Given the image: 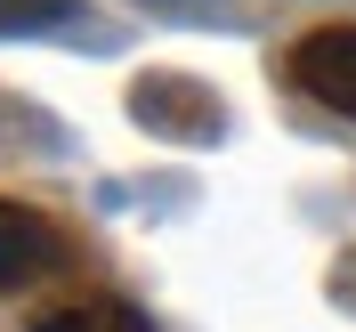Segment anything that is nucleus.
<instances>
[{
  "instance_id": "obj_1",
  "label": "nucleus",
  "mask_w": 356,
  "mask_h": 332,
  "mask_svg": "<svg viewBox=\"0 0 356 332\" xmlns=\"http://www.w3.org/2000/svg\"><path fill=\"white\" fill-rule=\"evenodd\" d=\"M130 122L154 130V138H170V146H211V138H227L219 89L195 81V73H138L130 81Z\"/></svg>"
},
{
  "instance_id": "obj_2",
  "label": "nucleus",
  "mask_w": 356,
  "mask_h": 332,
  "mask_svg": "<svg viewBox=\"0 0 356 332\" xmlns=\"http://www.w3.org/2000/svg\"><path fill=\"white\" fill-rule=\"evenodd\" d=\"M291 81L308 89L316 106H332L340 122H356V24H324L291 49Z\"/></svg>"
},
{
  "instance_id": "obj_3",
  "label": "nucleus",
  "mask_w": 356,
  "mask_h": 332,
  "mask_svg": "<svg viewBox=\"0 0 356 332\" xmlns=\"http://www.w3.org/2000/svg\"><path fill=\"white\" fill-rule=\"evenodd\" d=\"M49 267H65V227L49 219V211H33V203L0 195V292L33 284Z\"/></svg>"
},
{
  "instance_id": "obj_4",
  "label": "nucleus",
  "mask_w": 356,
  "mask_h": 332,
  "mask_svg": "<svg viewBox=\"0 0 356 332\" xmlns=\"http://www.w3.org/2000/svg\"><path fill=\"white\" fill-rule=\"evenodd\" d=\"M24 332H154V324H146L130 300H113V292H81V300H57V308H41Z\"/></svg>"
},
{
  "instance_id": "obj_5",
  "label": "nucleus",
  "mask_w": 356,
  "mask_h": 332,
  "mask_svg": "<svg viewBox=\"0 0 356 332\" xmlns=\"http://www.w3.org/2000/svg\"><path fill=\"white\" fill-rule=\"evenodd\" d=\"M89 24L81 0H0V33H73Z\"/></svg>"
},
{
  "instance_id": "obj_6",
  "label": "nucleus",
  "mask_w": 356,
  "mask_h": 332,
  "mask_svg": "<svg viewBox=\"0 0 356 332\" xmlns=\"http://www.w3.org/2000/svg\"><path fill=\"white\" fill-rule=\"evenodd\" d=\"M324 292H332V308H348V316H356V251H340V260H332Z\"/></svg>"
}]
</instances>
